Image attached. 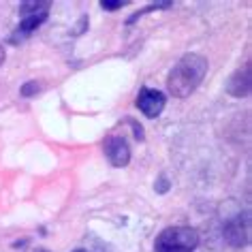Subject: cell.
<instances>
[{"label": "cell", "instance_id": "obj_1", "mask_svg": "<svg viewBox=\"0 0 252 252\" xmlns=\"http://www.w3.org/2000/svg\"><path fill=\"white\" fill-rule=\"evenodd\" d=\"M207 73V60L201 54H186L171 68L167 77V88L175 98H186L201 86Z\"/></svg>", "mask_w": 252, "mask_h": 252}, {"label": "cell", "instance_id": "obj_2", "mask_svg": "<svg viewBox=\"0 0 252 252\" xmlns=\"http://www.w3.org/2000/svg\"><path fill=\"white\" fill-rule=\"evenodd\" d=\"M199 246V233L192 226H169L154 242L156 252H192Z\"/></svg>", "mask_w": 252, "mask_h": 252}, {"label": "cell", "instance_id": "obj_3", "mask_svg": "<svg viewBox=\"0 0 252 252\" xmlns=\"http://www.w3.org/2000/svg\"><path fill=\"white\" fill-rule=\"evenodd\" d=\"M224 237L231 246H248L250 242V214L244 212V214H237L235 218H231L229 222L224 224Z\"/></svg>", "mask_w": 252, "mask_h": 252}, {"label": "cell", "instance_id": "obj_4", "mask_svg": "<svg viewBox=\"0 0 252 252\" xmlns=\"http://www.w3.org/2000/svg\"><path fill=\"white\" fill-rule=\"evenodd\" d=\"M165 103H167L165 94L158 90H152V88H143L139 92V96H137V107H139V111L148 118L160 116L162 109H165Z\"/></svg>", "mask_w": 252, "mask_h": 252}, {"label": "cell", "instance_id": "obj_5", "mask_svg": "<svg viewBox=\"0 0 252 252\" xmlns=\"http://www.w3.org/2000/svg\"><path fill=\"white\" fill-rule=\"evenodd\" d=\"M105 154L113 167H126L130 162V148L124 137L109 135L105 139Z\"/></svg>", "mask_w": 252, "mask_h": 252}, {"label": "cell", "instance_id": "obj_6", "mask_svg": "<svg viewBox=\"0 0 252 252\" xmlns=\"http://www.w3.org/2000/svg\"><path fill=\"white\" fill-rule=\"evenodd\" d=\"M250 77H252V73H250V62H248V64H244L242 68H237V71L231 75L229 84H226V92H229L231 96H237V98L248 96L250 94Z\"/></svg>", "mask_w": 252, "mask_h": 252}, {"label": "cell", "instance_id": "obj_7", "mask_svg": "<svg viewBox=\"0 0 252 252\" xmlns=\"http://www.w3.org/2000/svg\"><path fill=\"white\" fill-rule=\"evenodd\" d=\"M47 15H49V11H39V13H28V15H22V22H20V28L13 32V39L11 41H17V36L20 39H24V36H28L32 30H36L41 26L43 22L47 20Z\"/></svg>", "mask_w": 252, "mask_h": 252}, {"label": "cell", "instance_id": "obj_8", "mask_svg": "<svg viewBox=\"0 0 252 252\" xmlns=\"http://www.w3.org/2000/svg\"><path fill=\"white\" fill-rule=\"evenodd\" d=\"M39 11H49V2L43 0V2H24L20 7V13L22 15H28V13H39Z\"/></svg>", "mask_w": 252, "mask_h": 252}, {"label": "cell", "instance_id": "obj_9", "mask_svg": "<svg viewBox=\"0 0 252 252\" xmlns=\"http://www.w3.org/2000/svg\"><path fill=\"white\" fill-rule=\"evenodd\" d=\"M124 4H126V0H103L100 7H103L105 11H116V9H122Z\"/></svg>", "mask_w": 252, "mask_h": 252}, {"label": "cell", "instance_id": "obj_10", "mask_svg": "<svg viewBox=\"0 0 252 252\" xmlns=\"http://www.w3.org/2000/svg\"><path fill=\"white\" fill-rule=\"evenodd\" d=\"M36 92H39V84H36V81H28V84L22 88V96H32Z\"/></svg>", "mask_w": 252, "mask_h": 252}, {"label": "cell", "instance_id": "obj_11", "mask_svg": "<svg viewBox=\"0 0 252 252\" xmlns=\"http://www.w3.org/2000/svg\"><path fill=\"white\" fill-rule=\"evenodd\" d=\"M126 122H128L130 126H133V130H135V137H137V139H139V141H141V139H143V128H141V126H139V124H137V122H135V120H130V118H128V120H126Z\"/></svg>", "mask_w": 252, "mask_h": 252}, {"label": "cell", "instance_id": "obj_12", "mask_svg": "<svg viewBox=\"0 0 252 252\" xmlns=\"http://www.w3.org/2000/svg\"><path fill=\"white\" fill-rule=\"evenodd\" d=\"M156 188H158V192H167V188H169V184H167V180H165V178H162V180L158 182V186H156Z\"/></svg>", "mask_w": 252, "mask_h": 252}, {"label": "cell", "instance_id": "obj_13", "mask_svg": "<svg viewBox=\"0 0 252 252\" xmlns=\"http://www.w3.org/2000/svg\"><path fill=\"white\" fill-rule=\"evenodd\" d=\"M75 252H88V250H75Z\"/></svg>", "mask_w": 252, "mask_h": 252}, {"label": "cell", "instance_id": "obj_14", "mask_svg": "<svg viewBox=\"0 0 252 252\" xmlns=\"http://www.w3.org/2000/svg\"><path fill=\"white\" fill-rule=\"evenodd\" d=\"M34 252H47V250H34Z\"/></svg>", "mask_w": 252, "mask_h": 252}]
</instances>
